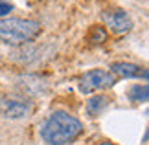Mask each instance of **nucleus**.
I'll return each mask as SVG.
<instances>
[{
	"mask_svg": "<svg viewBox=\"0 0 149 145\" xmlns=\"http://www.w3.org/2000/svg\"><path fill=\"white\" fill-rule=\"evenodd\" d=\"M105 39H107V33H105L103 28H94L92 33H90V40H92V42H103Z\"/></svg>",
	"mask_w": 149,
	"mask_h": 145,
	"instance_id": "9",
	"label": "nucleus"
},
{
	"mask_svg": "<svg viewBox=\"0 0 149 145\" xmlns=\"http://www.w3.org/2000/svg\"><path fill=\"white\" fill-rule=\"evenodd\" d=\"M98 145H112V143H98Z\"/></svg>",
	"mask_w": 149,
	"mask_h": 145,
	"instance_id": "12",
	"label": "nucleus"
},
{
	"mask_svg": "<svg viewBox=\"0 0 149 145\" xmlns=\"http://www.w3.org/2000/svg\"><path fill=\"white\" fill-rule=\"evenodd\" d=\"M127 97L131 101H147L149 99V83L147 85H133L127 90Z\"/></svg>",
	"mask_w": 149,
	"mask_h": 145,
	"instance_id": "7",
	"label": "nucleus"
},
{
	"mask_svg": "<svg viewBox=\"0 0 149 145\" xmlns=\"http://www.w3.org/2000/svg\"><path fill=\"white\" fill-rule=\"evenodd\" d=\"M144 142H149V129H147V134H146V138H144Z\"/></svg>",
	"mask_w": 149,
	"mask_h": 145,
	"instance_id": "11",
	"label": "nucleus"
},
{
	"mask_svg": "<svg viewBox=\"0 0 149 145\" xmlns=\"http://www.w3.org/2000/svg\"><path fill=\"white\" fill-rule=\"evenodd\" d=\"M9 11H13V6L9 2H0V17H2V19L9 13Z\"/></svg>",
	"mask_w": 149,
	"mask_h": 145,
	"instance_id": "10",
	"label": "nucleus"
},
{
	"mask_svg": "<svg viewBox=\"0 0 149 145\" xmlns=\"http://www.w3.org/2000/svg\"><path fill=\"white\" fill-rule=\"evenodd\" d=\"M39 33H41V26L35 20L15 19V17L0 19V40H4L6 44H26L35 39Z\"/></svg>",
	"mask_w": 149,
	"mask_h": 145,
	"instance_id": "2",
	"label": "nucleus"
},
{
	"mask_svg": "<svg viewBox=\"0 0 149 145\" xmlns=\"http://www.w3.org/2000/svg\"><path fill=\"white\" fill-rule=\"evenodd\" d=\"M111 70L114 75H120V77L149 81V70H146V68H142L138 65H133V62H114L111 66Z\"/></svg>",
	"mask_w": 149,
	"mask_h": 145,
	"instance_id": "5",
	"label": "nucleus"
},
{
	"mask_svg": "<svg viewBox=\"0 0 149 145\" xmlns=\"http://www.w3.org/2000/svg\"><path fill=\"white\" fill-rule=\"evenodd\" d=\"M114 85H116V75L112 72L96 68V70H88L87 74H83V77L79 79V92L90 94V92L109 88V86H114Z\"/></svg>",
	"mask_w": 149,
	"mask_h": 145,
	"instance_id": "3",
	"label": "nucleus"
},
{
	"mask_svg": "<svg viewBox=\"0 0 149 145\" xmlns=\"http://www.w3.org/2000/svg\"><path fill=\"white\" fill-rule=\"evenodd\" d=\"M30 103H24V101H17V99H6L0 103V110H2V116L9 119H19V118H24L30 112Z\"/></svg>",
	"mask_w": 149,
	"mask_h": 145,
	"instance_id": "6",
	"label": "nucleus"
},
{
	"mask_svg": "<svg viewBox=\"0 0 149 145\" xmlns=\"http://www.w3.org/2000/svg\"><path fill=\"white\" fill-rule=\"evenodd\" d=\"M83 132V123L72 114L55 110L44 121L41 136L48 145H70Z\"/></svg>",
	"mask_w": 149,
	"mask_h": 145,
	"instance_id": "1",
	"label": "nucleus"
},
{
	"mask_svg": "<svg viewBox=\"0 0 149 145\" xmlns=\"http://www.w3.org/2000/svg\"><path fill=\"white\" fill-rule=\"evenodd\" d=\"M103 20H105V24L111 28L114 33H127V31H131V28H133L131 17L122 9H114V11L103 13Z\"/></svg>",
	"mask_w": 149,
	"mask_h": 145,
	"instance_id": "4",
	"label": "nucleus"
},
{
	"mask_svg": "<svg viewBox=\"0 0 149 145\" xmlns=\"http://www.w3.org/2000/svg\"><path fill=\"white\" fill-rule=\"evenodd\" d=\"M109 105V97L107 96H94V97H90L88 99V112L96 116V114H100L103 108H105Z\"/></svg>",
	"mask_w": 149,
	"mask_h": 145,
	"instance_id": "8",
	"label": "nucleus"
}]
</instances>
